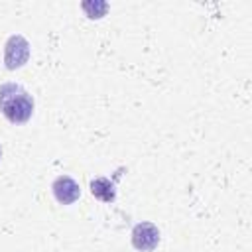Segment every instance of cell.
I'll list each match as a JSON object with an SVG mask.
<instances>
[{
  "mask_svg": "<svg viewBox=\"0 0 252 252\" xmlns=\"http://www.w3.org/2000/svg\"><path fill=\"white\" fill-rule=\"evenodd\" d=\"M0 158H2V150H0Z\"/></svg>",
  "mask_w": 252,
  "mask_h": 252,
  "instance_id": "8992f818",
  "label": "cell"
},
{
  "mask_svg": "<svg viewBox=\"0 0 252 252\" xmlns=\"http://www.w3.org/2000/svg\"><path fill=\"white\" fill-rule=\"evenodd\" d=\"M51 189H53L55 199H57L61 205H71V203H75V201L81 197V187H79V183H77L75 179H71L69 175H59V177L53 181Z\"/></svg>",
  "mask_w": 252,
  "mask_h": 252,
  "instance_id": "277c9868",
  "label": "cell"
},
{
  "mask_svg": "<svg viewBox=\"0 0 252 252\" xmlns=\"http://www.w3.org/2000/svg\"><path fill=\"white\" fill-rule=\"evenodd\" d=\"M0 110L12 124H24L32 118L33 98L18 83H6L0 87Z\"/></svg>",
  "mask_w": 252,
  "mask_h": 252,
  "instance_id": "6da1fadb",
  "label": "cell"
},
{
  "mask_svg": "<svg viewBox=\"0 0 252 252\" xmlns=\"http://www.w3.org/2000/svg\"><path fill=\"white\" fill-rule=\"evenodd\" d=\"M30 57V43L26 37L22 35H12L6 41V49H4V63L8 69H18L22 67Z\"/></svg>",
  "mask_w": 252,
  "mask_h": 252,
  "instance_id": "7a4b0ae2",
  "label": "cell"
},
{
  "mask_svg": "<svg viewBox=\"0 0 252 252\" xmlns=\"http://www.w3.org/2000/svg\"><path fill=\"white\" fill-rule=\"evenodd\" d=\"M159 242V230L152 222H138L132 228V246L140 252H150Z\"/></svg>",
  "mask_w": 252,
  "mask_h": 252,
  "instance_id": "3957f363",
  "label": "cell"
},
{
  "mask_svg": "<svg viewBox=\"0 0 252 252\" xmlns=\"http://www.w3.org/2000/svg\"><path fill=\"white\" fill-rule=\"evenodd\" d=\"M91 193H93L96 199L104 201V203H112L114 197H116L114 185H112V181H108L106 177H96V179H93V181H91Z\"/></svg>",
  "mask_w": 252,
  "mask_h": 252,
  "instance_id": "5b68a950",
  "label": "cell"
}]
</instances>
